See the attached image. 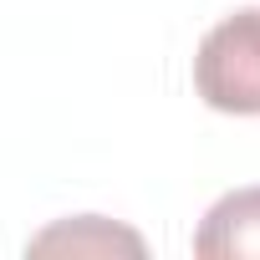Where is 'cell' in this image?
I'll return each instance as SVG.
<instances>
[{
	"instance_id": "2",
	"label": "cell",
	"mask_w": 260,
	"mask_h": 260,
	"mask_svg": "<svg viewBox=\"0 0 260 260\" xmlns=\"http://www.w3.org/2000/svg\"><path fill=\"white\" fill-rule=\"evenodd\" d=\"M194 255L204 260H260V184L230 189L209 204L194 230Z\"/></svg>"
},
{
	"instance_id": "1",
	"label": "cell",
	"mask_w": 260,
	"mask_h": 260,
	"mask_svg": "<svg viewBox=\"0 0 260 260\" xmlns=\"http://www.w3.org/2000/svg\"><path fill=\"white\" fill-rule=\"evenodd\" d=\"M194 92L230 117H260V6L209 26L194 51Z\"/></svg>"
},
{
	"instance_id": "3",
	"label": "cell",
	"mask_w": 260,
	"mask_h": 260,
	"mask_svg": "<svg viewBox=\"0 0 260 260\" xmlns=\"http://www.w3.org/2000/svg\"><path fill=\"white\" fill-rule=\"evenodd\" d=\"M31 250L36 255H46V250H72V255H112V250H127V255H143V240L133 230H117L102 214H82V219H67V224H51L46 235H36Z\"/></svg>"
}]
</instances>
